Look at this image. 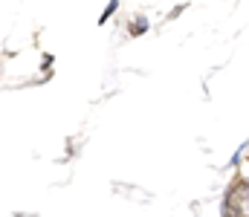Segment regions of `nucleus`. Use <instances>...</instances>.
I'll use <instances>...</instances> for the list:
<instances>
[{
    "label": "nucleus",
    "mask_w": 249,
    "mask_h": 217,
    "mask_svg": "<svg viewBox=\"0 0 249 217\" xmlns=\"http://www.w3.org/2000/svg\"><path fill=\"white\" fill-rule=\"evenodd\" d=\"M116 6H119V3H116V0H113V3H110V6H107V9H105V15H102V23H105V20H107V17H110V15H113V12H116Z\"/></svg>",
    "instance_id": "obj_1"
}]
</instances>
